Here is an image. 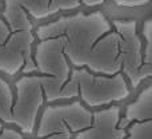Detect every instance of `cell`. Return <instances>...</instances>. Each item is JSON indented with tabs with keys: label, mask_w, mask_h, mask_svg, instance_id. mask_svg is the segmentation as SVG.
<instances>
[{
	"label": "cell",
	"mask_w": 152,
	"mask_h": 139,
	"mask_svg": "<svg viewBox=\"0 0 152 139\" xmlns=\"http://www.w3.org/2000/svg\"><path fill=\"white\" fill-rule=\"evenodd\" d=\"M34 34L36 40H60L72 68H86L105 76L121 74L118 36L102 11L63 15L39 26Z\"/></svg>",
	"instance_id": "1"
},
{
	"label": "cell",
	"mask_w": 152,
	"mask_h": 139,
	"mask_svg": "<svg viewBox=\"0 0 152 139\" xmlns=\"http://www.w3.org/2000/svg\"><path fill=\"white\" fill-rule=\"evenodd\" d=\"M34 62L37 75L42 76L45 104L77 99V88L71 82L72 67L59 39L36 40Z\"/></svg>",
	"instance_id": "2"
},
{
	"label": "cell",
	"mask_w": 152,
	"mask_h": 139,
	"mask_svg": "<svg viewBox=\"0 0 152 139\" xmlns=\"http://www.w3.org/2000/svg\"><path fill=\"white\" fill-rule=\"evenodd\" d=\"M69 79L77 88V99L91 111L110 107L131 95L123 74L105 76L86 68H72Z\"/></svg>",
	"instance_id": "3"
},
{
	"label": "cell",
	"mask_w": 152,
	"mask_h": 139,
	"mask_svg": "<svg viewBox=\"0 0 152 139\" xmlns=\"http://www.w3.org/2000/svg\"><path fill=\"white\" fill-rule=\"evenodd\" d=\"M92 122V111L79 99L45 104L37 119L35 137L37 139L51 135H71L86 130Z\"/></svg>",
	"instance_id": "4"
},
{
	"label": "cell",
	"mask_w": 152,
	"mask_h": 139,
	"mask_svg": "<svg viewBox=\"0 0 152 139\" xmlns=\"http://www.w3.org/2000/svg\"><path fill=\"white\" fill-rule=\"evenodd\" d=\"M34 31L12 32L0 16V72L8 76L37 74L34 62Z\"/></svg>",
	"instance_id": "5"
},
{
	"label": "cell",
	"mask_w": 152,
	"mask_h": 139,
	"mask_svg": "<svg viewBox=\"0 0 152 139\" xmlns=\"http://www.w3.org/2000/svg\"><path fill=\"white\" fill-rule=\"evenodd\" d=\"M45 106L42 76L21 75L15 82L13 104L10 124L16 127L21 134H35L40 111Z\"/></svg>",
	"instance_id": "6"
},
{
	"label": "cell",
	"mask_w": 152,
	"mask_h": 139,
	"mask_svg": "<svg viewBox=\"0 0 152 139\" xmlns=\"http://www.w3.org/2000/svg\"><path fill=\"white\" fill-rule=\"evenodd\" d=\"M112 28L118 36L119 59H120L121 74L127 79L129 88L140 86L139 72L143 66V40L137 29L135 19H116L111 20Z\"/></svg>",
	"instance_id": "7"
},
{
	"label": "cell",
	"mask_w": 152,
	"mask_h": 139,
	"mask_svg": "<svg viewBox=\"0 0 152 139\" xmlns=\"http://www.w3.org/2000/svg\"><path fill=\"white\" fill-rule=\"evenodd\" d=\"M126 139H152V84L144 87L121 114Z\"/></svg>",
	"instance_id": "8"
},
{
	"label": "cell",
	"mask_w": 152,
	"mask_h": 139,
	"mask_svg": "<svg viewBox=\"0 0 152 139\" xmlns=\"http://www.w3.org/2000/svg\"><path fill=\"white\" fill-rule=\"evenodd\" d=\"M121 114L118 104L92 111L89 127L75 134L72 139H126L127 132L120 124Z\"/></svg>",
	"instance_id": "9"
},
{
	"label": "cell",
	"mask_w": 152,
	"mask_h": 139,
	"mask_svg": "<svg viewBox=\"0 0 152 139\" xmlns=\"http://www.w3.org/2000/svg\"><path fill=\"white\" fill-rule=\"evenodd\" d=\"M20 5L24 8L28 16L35 20H43L48 16H52L61 11H76L81 7L80 1H53V0H44V1H32V0H19Z\"/></svg>",
	"instance_id": "10"
},
{
	"label": "cell",
	"mask_w": 152,
	"mask_h": 139,
	"mask_svg": "<svg viewBox=\"0 0 152 139\" xmlns=\"http://www.w3.org/2000/svg\"><path fill=\"white\" fill-rule=\"evenodd\" d=\"M0 16H1V19L5 21V24L12 32L34 31L31 18L20 5L19 0H16V1L15 0L3 1V8L1 12H0Z\"/></svg>",
	"instance_id": "11"
},
{
	"label": "cell",
	"mask_w": 152,
	"mask_h": 139,
	"mask_svg": "<svg viewBox=\"0 0 152 139\" xmlns=\"http://www.w3.org/2000/svg\"><path fill=\"white\" fill-rule=\"evenodd\" d=\"M140 38L143 40V66L139 72V79L143 82L152 78V15L143 23Z\"/></svg>",
	"instance_id": "12"
},
{
	"label": "cell",
	"mask_w": 152,
	"mask_h": 139,
	"mask_svg": "<svg viewBox=\"0 0 152 139\" xmlns=\"http://www.w3.org/2000/svg\"><path fill=\"white\" fill-rule=\"evenodd\" d=\"M13 104V90L5 79L0 76V121L10 124L11 111Z\"/></svg>",
	"instance_id": "13"
},
{
	"label": "cell",
	"mask_w": 152,
	"mask_h": 139,
	"mask_svg": "<svg viewBox=\"0 0 152 139\" xmlns=\"http://www.w3.org/2000/svg\"><path fill=\"white\" fill-rule=\"evenodd\" d=\"M0 139H24V135L19 130L4 126L1 134H0Z\"/></svg>",
	"instance_id": "14"
},
{
	"label": "cell",
	"mask_w": 152,
	"mask_h": 139,
	"mask_svg": "<svg viewBox=\"0 0 152 139\" xmlns=\"http://www.w3.org/2000/svg\"><path fill=\"white\" fill-rule=\"evenodd\" d=\"M150 3H151L150 0H139V1H115L113 4L123 8H139V7H145Z\"/></svg>",
	"instance_id": "15"
},
{
	"label": "cell",
	"mask_w": 152,
	"mask_h": 139,
	"mask_svg": "<svg viewBox=\"0 0 152 139\" xmlns=\"http://www.w3.org/2000/svg\"><path fill=\"white\" fill-rule=\"evenodd\" d=\"M81 3V7H100V5H104V1L103 0H99V1H80Z\"/></svg>",
	"instance_id": "16"
},
{
	"label": "cell",
	"mask_w": 152,
	"mask_h": 139,
	"mask_svg": "<svg viewBox=\"0 0 152 139\" xmlns=\"http://www.w3.org/2000/svg\"><path fill=\"white\" fill-rule=\"evenodd\" d=\"M42 139H72V137L71 135H51V137L42 138Z\"/></svg>",
	"instance_id": "17"
},
{
	"label": "cell",
	"mask_w": 152,
	"mask_h": 139,
	"mask_svg": "<svg viewBox=\"0 0 152 139\" xmlns=\"http://www.w3.org/2000/svg\"><path fill=\"white\" fill-rule=\"evenodd\" d=\"M3 129H4V123H3V122H1V121H0V134H1Z\"/></svg>",
	"instance_id": "18"
},
{
	"label": "cell",
	"mask_w": 152,
	"mask_h": 139,
	"mask_svg": "<svg viewBox=\"0 0 152 139\" xmlns=\"http://www.w3.org/2000/svg\"><path fill=\"white\" fill-rule=\"evenodd\" d=\"M1 8H3V1H0V12H1Z\"/></svg>",
	"instance_id": "19"
}]
</instances>
